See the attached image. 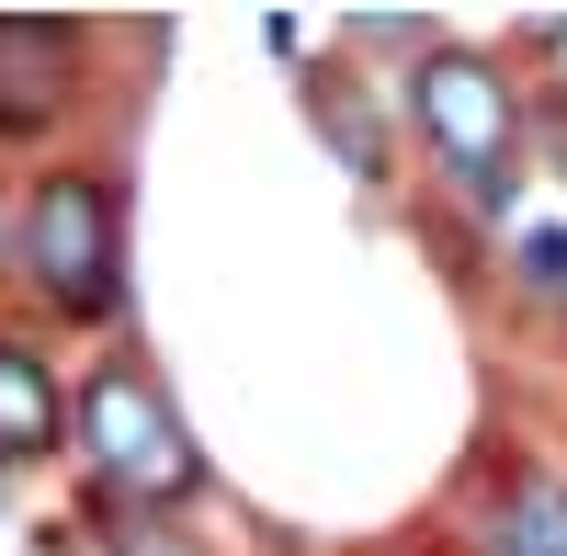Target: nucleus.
Here are the masks:
<instances>
[{"label": "nucleus", "instance_id": "f03ea898", "mask_svg": "<svg viewBox=\"0 0 567 556\" xmlns=\"http://www.w3.org/2000/svg\"><path fill=\"white\" fill-rule=\"evenodd\" d=\"M23 261H34V285L58 296L69 318H103L125 296V239H114V194L91 171H58V182H34V205H23Z\"/></svg>", "mask_w": 567, "mask_h": 556}, {"label": "nucleus", "instance_id": "7ed1b4c3", "mask_svg": "<svg viewBox=\"0 0 567 556\" xmlns=\"http://www.w3.org/2000/svg\"><path fill=\"white\" fill-rule=\"evenodd\" d=\"M409 103H420V136L443 148L454 194L477 205V216H499V205H511V125H523V114H511V91H499V69H488V58H432Z\"/></svg>", "mask_w": 567, "mask_h": 556}, {"label": "nucleus", "instance_id": "39448f33", "mask_svg": "<svg viewBox=\"0 0 567 556\" xmlns=\"http://www.w3.org/2000/svg\"><path fill=\"white\" fill-rule=\"evenodd\" d=\"M58 421H69V409H58V375H45L34 352L0 341V454H45Z\"/></svg>", "mask_w": 567, "mask_h": 556}, {"label": "nucleus", "instance_id": "f257e3e1", "mask_svg": "<svg viewBox=\"0 0 567 556\" xmlns=\"http://www.w3.org/2000/svg\"><path fill=\"white\" fill-rule=\"evenodd\" d=\"M80 443H91V466H103L125 500H194L205 488L194 432L171 421V398L136 375V363H103V375L80 387Z\"/></svg>", "mask_w": 567, "mask_h": 556}, {"label": "nucleus", "instance_id": "9d476101", "mask_svg": "<svg viewBox=\"0 0 567 556\" xmlns=\"http://www.w3.org/2000/svg\"><path fill=\"white\" fill-rule=\"evenodd\" d=\"M0 488H12V477H0Z\"/></svg>", "mask_w": 567, "mask_h": 556}, {"label": "nucleus", "instance_id": "1a4fd4ad", "mask_svg": "<svg viewBox=\"0 0 567 556\" xmlns=\"http://www.w3.org/2000/svg\"><path fill=\"white\" fill-rule=\"evenodd\" d=\"M545 45H556V58H567V23H556V34H545Z\"/></svg>", "mask_w": 567, "mask_h": 556}, {"label": "nucleus", "instance_id": "20e7f679", "mask_svg": "<svg viewBox=\"0 0 567 556\" xmlns=\"http://www.w3.org/2000/svg\"><path fill=\"white\" fill-rule=\"evenodd\" d=\"M69 58H80L69 23H0V114L45 125V114L69 103Z\"/></svg>", "mask_w": 567, "mask_h": 556}, {"label": "nucleus", "instance_id": "0eeeda50", "mask_svg": "<svg viewBox=\"0 0 567 556\" xmlns=\"http://www.w3.org/2000/svg\"><path fill=\"white\" fill-rule=\"evenodd\" d=\"M318 125H329V136H341V159H352L363 182H374V171H386V136H374V125H363V114L341 103V80H329V91H318Z\"/></svg>", "mask_w": 567, "mask_h": 556}, {"label": "nucleus", "instance_id": "423d86ee", "mask_svg": "<svg viewBox=\"0 0 567 556\" xmlns=\"http://www.w3.org/2000/svg\"><path fill=\"white\" fill-rule=\"evenodd\" d=\"M488 556H567V477L511 488V512L488 523Z\"/></svg>", "mask_w": 567, "mask_h": 556}, {"label": "nucleus", "instance_id": "6e6552de", "mask_svg": "<svg viewBox=\"0 0 567 556\" xmlns=\"http://www.w3.org/2000/svg\"><path fill=\"white\" fill-rule=\"evenodd\" d=\"M523 296L567 307V216H556V227H534V239H523Z\"/></svg>", "mask_w": 567, "mask_h": 556}]
</instances>
